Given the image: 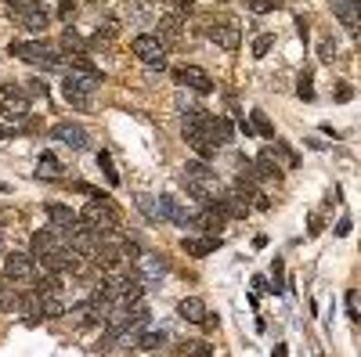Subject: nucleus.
Wrapping results in <instances>:
<instances>
[{
    "instance_id": "obj_20",
    "label": "nucleus",
    "mask_w": 361,
    "mask_h": 357,
    "mask_svg": "<svg viewBox=\"0 0 361 357\" xmlns=\"http://www.w3.org/2000/svg\"><path fill=\"white\" fill-rule=\"evenodd\" d=\"M134 206L141 210V217H145V220H152V224H159V220H163V217H159V206H156V199L148 195V192H137V195H134Z\"/></svg>"
},
{
    "instance_id": "obj_40",
    "label": "nucleus",
    "mask_w": 361,
    "mask_h": 357,
    "mask_svg": "<svg viewBox=\"0 0 361 357\" xmlns=\"http://www.w3.org/2000/svg\"><path fill=\"white\" fill-rule=\"evenodd\" d=\"M0 296H4V289H0Z\"/></svg>"
},
{
    "instance_id": "obj_5",
    "label": "nucleus",
    "mask_w": 361,
    "mask_h": 357,
    "mask_svg": "<svg viewBox=\"0 0 361 357\" xmlns=\"http://www.w3.org/2000/svg\"><path fill=\"white\" fill-rule=\"evenodd\" d=\"M130 267H134V275H137V282H141V285H156V282H163V278H166V260H163V256H156V253H141Z\"/></svg>"
},
{
    "instance_id": "obj_22",
    "label": "nucleus",
    "mask_w": 361,
    "mask_h": 357,
    "mask_svg": "<svg viewBox=\"0 0 361 357\" xmlns=\"http://www.w3.org/2000/svg\"><path fill=\"white\" fill-rule=\"evenodd\" d=\"M37 177H40V181H58V177H62V166H58L51 156H44L40 166H37Z\"/></svg>"
},
{
    "instance_id": "obj_13",
    "label": "nucleus",
    "mask_w": 361,
    "mask_h": 357,
    "mask_svg": "<svg viewBox=\"0 0 361 357\" xmlns=\"http://www.w3.org/2000/svg\"><path fill=\"white\" fill-rule=\"evenodd\" d=\"M250 177H253L257 184H271V181L279 184V181H282V170H279L275 163H271L267 156H260V159H253V163H250Z\"/></svg>"
},
{
    "instance_id": "obj_3",
    "label": "nucleus",
    "mask_w": 361,
    "mask_h": 357,
    "mask_svg": "<svg viewBox=\"0 0 361 357\" xmlns=\"http://www.w3.org/2000/svg\"><path fill=\"white\" fill-rule=\"evenodd\" d=\"M11 18H18V25L25 29V33H44L47 22H51V11H47V4H40V0H25Z\"/></svg>"
},
{
    "instance_id": "obj_30",
    "label": "nucleus",
    "mask_w": 361,
    "mask_h": 357,
    "mask_svg": "<svg viewBox=\"0 0 361 357\" xmlns=\"http://www.w3.org/2000/svg\"><path fill=\"white\" fill-rule=\"evenodd\" d=\"M271 44H275V33H260V37L253 40V58H264V54L271 51Z\"/></svg>"
},
{
    "instance_id": "obj_35",
    "label": "nucleus",
    "mask_w": 361,
    "mask_h": 357,
    "mask_svg": "<svg viewBox=\"0 0 361 357\" xmlns=\"http://www.w3.org/2000/svg\"><path fill=\"white\" fill-rule=\"evenodd\" d=\"M336 58V40H322V62H333Z\"/></svg>"
},
{
    "instance_id": "obj_6",
    "label": "nucleus",
    "mask_w": 361,
    "mask_h": 357,
    "mask_svg": "<svg viewBox=\"0 0 361 357\" xmlns=\"http://www.w3.org/2000/svg\"><path fill=\"white\" fill-rule=\"evenodd\" d=\"M0 112L8 119H25L29 115V94L18 83H4V98H0Z\"/></svg>"
},
{
    "instance_id": "obj_38",
    "label": "nucleus",
    "mask_w": 361,
    "mask_h": 357,
    "mask_svg": "<svg viewBox=\"0 0 361 357\" xmlns=\"http://www.w3.org/2000/svg\"><path fill=\"white\" fill-rule=\"evenodd\" d=\"M336 234H350V220H347V217L336 224Z\"/></svg>"
},
{
    "instance_id": "obj_4",
    "label": "nucleus",
    "mask_w": 361,
    "mask_h": 357,
    "mask_svg": "<svg viewBox=\"0 0 361 357\" xmlns=\"http://www.w3.org/2000/svg\"><path fill=\"white\" fill-rule=\"evenodd\" d=\"M130 51L141 58L148 69H156V73L166 69V51H163V44H159L156 37H134V40H130Z\"/></svg>"
},
{
    "instance_id": "obj_33",
    "label": "nucleus",
    "mask_w": 361,
    "mask_h": 357,
    "mask_svg": "<svg viewBox=\"0 0 361 357\" xmlns=\"http://www.w3.org/2000/svg\"><path fill=\"white\" fill-rule=\"evenodd\" d=\"M350 98H354V87H350V83H336V101L347 105Z\"/></svg>"
},
{
    "instance_id": "obj_37",
    "label": "nucleus",
    "mask_w": 361,
    "mask_h": 357,
    "mask_svg": "<svg viewBox=\"0 0 361 357\" xmlns=\"http://www.w3.org/2000/svg\"><path fill=\"white\" fill-rule=\"evenodd\" d=\"M199 325H202V329H206V332H214V329H217V325H221V321H217V314H209V311H206V318H202Z\"/></svg>"
},
{
    "instance_id": "obj_1",
    "label": "nucleus",
    "mask_w": 361,
    "mask_h": 357,
    "mask_svg": "<svg viewBox=\"0 0 361 357\" xmlns=\"http://www.w3.org/2000/svg\"><path fill=\"white\" fill-rule=\"evenodd\" d=\"M11 54L22 58V62H29V65L44 69V73H58V69H62V65H58V51L51 44H44V40H18V44H11Z\"/></svg>"
},
{
    "instance_id": "obj_11",
    "label": "nucleus",
    "mask_w": 361,
    "mask_h": 357,
    "mask_svg": "<svg viewBox=\"0 0 361 357\" xmlns=\"http://www.w3.org/2000/svg\"><path fill=\"white\" fill-rule=\"evenodd\" d=\"M180 249H185L188 256H209L214 249H221V234H195V238H185V242H180Z\"/></svg>"
},
{
    "instance_id": "obj_2",
    "label": "nucleus",
    "mask_w": 361,
    "mask_h": 357,
    "mask_svg": "<svg viewBox=\"0 0 361 357\" xmlns=\"http://www.w3.org/2000/svg\"><path fill=\"white\" fill-rule=\"evenodd\" d=\"M206 37L214 40L217 47H224V51H238V44H243V29H238L235 18H214L206 25Z\"/></svg>"
},
{
    "instance_id": "obj_23",
    "label": "nucleus",
    "mask_w": 361,
    "mask_h": 357,
    "mask_svg": "<svg viewBox=\"0 0 361 357\" xmlns=\"http://www.w3.org/2000/svg\"><path fill=\"white\" fill-rule=\"evenodd\" d=\"M166 343V332H141L137 336V350H159Z\"/></svg>"
},
{
    "instance_id": "obj_29",
    "label": "nucleus",
    "mask_w": 361,
    "mask_h": 357,
    "mask_svg": "<svg viewBox=\"0 0 361 357\" xmlns=\"http://www.w3.org/2000/svg\"><path fill=\"white\" fill-rule=\"evenodd\" d=\"M76 11H80V0H62L58 4V18L62 22H76Z\"/></svg>"
},
{
    "instance_id": "obj_18",
    "label": "nucleus",
    "mask_w": 361,
    "mask_h": 357,
    "mask_svg": "<svg viewBox=\"0 0 361 357\" xmlns=\"http://www.w3.org/2000/svg\"><path fill=\"white\" fill-rule=\"evenodd\" d=\"M177 314L185 318L188 325H199V321L206 318V303L199 300V296H185V300L177 303Z\"/></svg>"
},
{
    "instance_id": "obj_19",
    "label": "nucleus",
    "mask_w": 361,
    "mask_h": 357,
    "mask_svg": "<svg viewBox=\"0 0 361 357\" xmlns=\"http://www.w3.org/2000/svg\"><path fill=\"white\" fill-rule=\"evenodd\" d=\"M47 217H51V227H58V231H69L80 220V213L69 210V206H47Z\"/></svg>"
},
{
    "instance_id": "obj_12",
    "label": "nucleus",
    "mask_w": 361,
    "mask_h": 357,
    "mask_svg": "<svg viewBox=\"0 0 361 357\" xmlns=\"http://www.w3.org/2000/svg\"><path fill=\"white\" fill-rule=\"evenodd\" d=\"M180 33H185V22L173 18V15H159L156 18V40L159 44H177Z\"/></svg>"
},
{
    "instance_id": "obj_39",
    "label": "nucleus",
    "mask_w": 361,
    "mask_h": 357,
    "mask_svg": "<svg viewBox=\"0 0 361 357\" xmlns=\"http://www.w3.org/2000/svg\"><path fill=\"white\" fill-rule=\"evenodd\" d=\"M4 4H8V11H11V15H15V11H18V8H22V4H25V0H4Z\"/></svg>"
},
{
    "instance_id": "obj_36",
    "label": "nucleus",
    "mask_w": 361,
    "mask_h": 357,
    "mask_svg": "<svg viewBox=\"0 0 361 357\" xmlns=\"http://www.w3.org/2000/svg\"><path fill=\"white\" fill-rule=\"evenodd\" d=\"M347 314L350 321H357V292H347Z\"/></svg>"
},
{
    "instance_id": "obj_34",
    "label": "nucleus",
    "mask_w": 361,
    "mask_h": 357,
    "mask_svg": "<svg viewBox=\"0 0 361 357\" xmlns=\"http://www.w3.org/2000/svg\"><path fill=\"white\" fill-rule=\"evenodd\" d=\"M25 91H33L29 98H40V94H47V83H44V80H29V83H25Z\"/></svg>"
},
{
    "instance_id": "obj_14",
    "label": "nucleus",
    "mask_w": 361,
    "mask_h": 357,
    "mask_svg": "<svg viewBox=\"0 0 361 357\" xmlns=\"http://www.w3.org/2000/svg\"><path fill=\"white\" fill-rule=\"evenodd\" d=\"M264 156H267L271 163H275L279 170H296V166H300V156L293 152V148H289L286 141H275V144H271Z\"/></svg>"
},
{
    "instance_id": "obj_32",
    "label": "nucleus",
    "mask_w": 361,
    "mask_h": 357,
    "mask_svg": "<svg viewBox=\"0 0 361 357\" xmlns=\"http://www.w3.org/2000/svg\"><path fill=\"white\" fill-rule=\"evenodd\" d=\"M271 289H275V292H282V260H275V263H271Z\"/></svg>"
},
{
    "instance_id": "obj_9",
    "label": "nucleus",
    "mask_w": 361,
    "mask_h": 357,
    "mask_svg": "<svg viewBox=\"0 0 361 357\" xmlns=\"http://www.w3.org/2000/svg\"><path fill=\"white\" fill-rule=\"evenodd\" d=\"M177 83H180V87H188L192 94H209V91H214V80H209L199 65H185V69H177Z\"/></svg>"
},
{
    "instance_id": "obj_8",
    "label": "nucleus",
    "mask_w": 361,
    "mask_h": 357,
    "mask_svg": "<svg viewBox=\"0 0 361 357\" xmlns=\"http://www.w3.org/2000/svg\"><path fill=\"white\" fill-rule=\"evenodd\" d=\"M33 271H37V263H33V256H29V253H8L4 256V275L11 282H29V278H33Z\"/></svg>"
},
{
    "instance_id": "obj_24",
    "label": "nucleus",
    "mask_w": 361,
    "mask_h": 357,
    "mask_svg": "<svg viewBox=\"0 0 361 357\" xmlns=\"http://www.w3.org/2000/svg\"><path fill=\"white\" fill-rule=\"evenodd\" d=\"M192 11H195V0H170V15L173 18H192Z\"/></svg>"
},
{
    "instance_id": "obj_31",
    "label": "nucleus",
    "mask_w": 361,
    "mask_h": 357,
    "mask_svg": "<svg viewBox=\"0 0 361 357\" xmlns=\"http://www.w3.org/2000/svg\"><path fill=\"white\" fill-rule=\"evenodd\" d=\"M177 108H180V112H195V108H199V98H195L192 91L180 94V98H177Z\"/></svg>"
},
{
    "instance_id": "obj_28",
    "label": "nucleus",
    "mask_w": 361,
    "mask_h": 357,
    "mask_svg": "<svg viewBox=\"0 0 361 357\" xmlns=\"http://www.w3.org/2000/svg\"><path fill=\"white\" fill-rule=\"evenodd\" d=\"M62 94H66V101H69L73 108H80V112H87V108H90V101H87V94H80V91H73V87H62Z\"/></svg>"
},
{
    "instance_id": "obj_25",
    "label": "nucleus",
    "mask_w": 361,
    "mask_h": 357,
    "mask_svg": "<svg viewBox=\"0 0 361 357\" xmlns=\"http://www.w3.org/2000/svg\"><path fill=\"white\" fill-rule=\"evenodd\" d=\"M246 8H250L253 15H271V11L282 8V0H246Z\"/></svg>"
},
{
    "instance_id": "obj_10",
    "label": "nucleus",
    "mask_w": 361,
    "mask_h": 357,
    "mask_svg": "<svg viewBox=\"0 0 361 357\" xmlns=\"http://www.w3.org/2000/svg\"><path fill=\"white\" fill-rule=\"evenodd\" d=\"M333 15L343 22V29L350 37H357L361 29V15H357V0H333Z\"/></svg>"
},
{
    "instance_id": "obj_7",
    "label": "nucleus",
    "mask_w": 361,
    "mask_h": 357,
    "mask_svg": "<svg viewBox=\"0 0 361 357\" xmlns=\"http://www.w3.org/2000/svg\"><path fill=\"white\" fill-rule=\"evenodd\" d=\"M156 206H159V217L163 220H170V224H177V227H188L192 224V217H195V210H185L173 195H159L156 199Z\"/></svg>"
},
{
    "instance_id": "obj_17",
    "label": "nucleus",
    "mask_w": 361,
    "mask_h": 357,
    "mask_svg": "<svg viewBox=\"0 0 361 357\" xmlns=\"http://www.w3.org/2000/svg\"><path fill=\"white\" fill-rule=\"evenodd\" d=\"M206 134H209V141H214L217 148L221 144H228L231 137H235V130H231V123L224 115H209V123H206Z\"/></svg>"
},
{
    "instance_id": "obj_16",
    "label": "nucleus",
    "mask_w": 361,
    "mask_h": 357,
    "mask_svg": "<svg viewBox=\"0 0 361 357\" xmlns=\"http://www.w3.org/2000/svg\"><path fill=\"white\" fill-rule=\"evenodd\" d=\"M62 54H69V58H87V54H90V44L76 33L73 25L62 33Z\"/></svg>"
},
{
    "instance_id": "obj_21",
    "label": "nucleus",
    "mask_w": 361,
    "mask_h": 357,
    "mask_svg": "<svg viewBox=\"0 0 361 357\" xmlns=\"http://www.w3.org/2000/svg\"><path fill=\"white\" fill-rule=\"evenodd\" d=\"M250 123H253L250 130H257L260 137H275V127H271V119H267L260 108H253V112H250Z\"/></svg>"
},
{
    "instance_id": "obj_26",
    "label": "nucleus",
    "mask_w": 361,
    "mask_h": 357,
    "mask_svg": "<svg viewBox=\"0 0 361 357\" xmlns=\"http://www.w3.org/2000/svg\"><path fill=\"white\" fill-rule=\"evenodd\" d=\"M296 98H300V101H314V80H311V73L300 76V83H296Z\"/></svg>"
},
{
    "instance_id": "obj_15",
    "label": "nucleus",
    "mask_w": 361,
    "mask_h": 357,
    "mask_svg": "<svg viewBox=\"0 0 361 357\" xmlns=\"http://www.w3.org/2000/svg\"><path fill=\"white\" fill-rule=\"evenodd\" d=\"M51 134L62 141V144H69V148H87V130L76 127V123H58Z\"/></svg>"
},
{
    "instance_id": "obj_27",
    "label": "nucleus",
    "mask_w": 361,
    "mask_h": 357,
    "mask_svg": "<svg viewBox=\"0 0 361 357\" xmlns=\"http://www.w3.org/2000/svg\"><path fill=\"white\" fill-rule=\"evenodd\" d=\"M98 166L105 170V181L116 188V184H119V173H116V166H112V156H109V152H98Z\"/></svg>"
}]
</instances>
